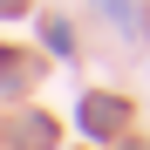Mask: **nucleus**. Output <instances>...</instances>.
<instances>
[{
    "instance_id": "1",
    "label": "nucleus",
    "mask_w": 150,
    "mask_h": 150,
    "mask_svg": "<svg viewBox=\"0 0 150 150\" xmlns=\"http://www.w3.org/2000/svg\"><path fill=\"white\" fill-rule=\"evenodd\" d=\"M82 130H89V137H116V130H123V103H116V96H89Z\"/></svg>"
},
{
    "instance_id": "2",
    "label": "nucleus",
    "mask_w": 150,
    "mask_h": 150,
    "mask_svg": "<svg viewBox=\"0 0 150 150\" xmlns=\"http://www.w3.org/2000/svg\"><path fill=\"white\" fill-rule=\"evenodd\" d=\"M14 7H21V0H0V14H14Z\"/></svg>"
}]
</instances>
